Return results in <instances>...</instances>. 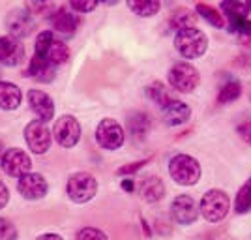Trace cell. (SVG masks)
<instances>
[{
	"mask_svg": "<svg viewBox=\"0 0 251 240\" xmlns=\"http://www.w3.org/2000/svg\"><path fill=\"white\" fill-rule=\"evenodd\" d=\"M175 47H176V51L184 58L193 60V58H199V56H202L206 53V49H208V38L197 27L184 28V30L176 32V36H175Z\"/></svg>",
	"mask_w": 251,
	"mask_h": 240,
	"instance_id": "1",
	"label": "cell"
},
{
	"mask_svg": "<svg viewBox=\"0 0 251 240\" xmlns=\"http://www.w3.org/2000/svg\"><path fill=\"white\" fill-rule=\"evenodd\" d=\"M36 56L47 60L52 66H58L70 58V49L51 30H45L36 38Z\"/></svg>",
	"mask_w": 251,
	"mask_h": 240,
	"instance_id": "2",
	"label": "cell"
},
{
	"mask_svg": "<svg viewBox=\"0 0 251 240\" xmlns=\"http://www.w3.org/2000/svg\"><path fill=\"white\" fill-rule=\"evenodd\" d=\"M169 175L180 186H193L201 180V165L195 158L176 154L169 161Z\"/></svg>",
	"mask_w": 251,
	"mask_h": 240,
	"instance_id": "3",
	"label": "cell"
},
{
	"mask_svg": "<svg viewBox=\"0 0 251 240\" xmlns=\"http://www.w3.org/2000/svg\"><path fill=\"white\" fill-rule=\"evenodd\" d=\"M230 210V199L221 189H210L201 199V214L210 223H218Z\"/></svg>",
	"mask_w": 251,
	"mask_h": 240,
	"instance_id": "4",
	"label": "cell"
},
{
	"mask_svg": "<svg viewBox=\"0 0 251 240\" xmlns=\"http://www.w3.org/2000/svg\"><path fill=\"white\" fill-rule=\"evenodd\" d=\"M201 75L189 62H178L169 70V83L178 92H193L199 86Z\"/></svg>",
	"mask_w": 251,
	"mask_h": 240,
	"instance_id": "5",
	"label": "cell"
},
{
	"mask_svg": "<svg viewBox=\"0 0 251 240\" xmlns=\"http://www.w3.org/2000/svg\"><path fill=\"white\" fill-rule=\"evenodd\" d=\"M98 193V180L90 173H75L68 180V195L74 203H88Z\"/></svg>",
	"mask_w": 251,
	"mask_h": 240,
	"instance_id": "6",
	"label": "cell"
},
{
	"mask_svg": "<svg viewBox=\"0 0 251 240\" xmlns=\"http://www.w3.org/2000/svg\"><path fill=\"white\" fill-rule=\"evenodd\" d=\"M52 135H54L56 143L60 146L72 148V146L77 145L79 139H81V124H79V120H77L75 116L64 115L54 122Z\"/></svg>",
	"mask_w": 251,
	"mask_h": 240,
	"instance_id": "7",
	"label": "cell"
},
{
	"mask_svg": "<svg viewBox=\"0 0 251 240\" xmlns=\"http://www.w3.org/2000/svg\"><path fill=\"white\" fill-rule=\"evenodd\" d=\"M96 139L105 150H116L124 145V130L113 118H103L96 128Z\"/></svg>",
	"mask_w": 251,
	"mask_h": 240,
	"instance_id": "8",
	"label": "cell"
},
{
	"mask_svg": "<svg viewBox=\"0 0 251 240\" xmlns=\"http://www.w3.org/2000/svg\"><path fill=\"white\" fill-rule=\"evenodd\" d=\"M36 27V19L26 8H17L11 10L6 17V28L10 32L11 38L19 40V38H26Z\"/></svg>",
	"mask_w": 251,
	"mask_h": 240,
	"instance_id": "9",
	"label": "cell"
},
{
	"mask_svg": "<svg viewBox=\"0 0 251 240\" xmlns=\"http://www.w3.org/2000/svg\"><path fill=\"white\" fill-rule=\"evenodd\" d=\"M25 139L34 154H45L51 148V130L40 120H34L25 128Z\"/></svg>",
	"mask_w": 251,
	"mask_h": 240,
	"instance_id": "10",
	"label": "cell"
},
{
	"mask_svg": "<svg viewBox=\"0 0 251 240\" xmlns=\"http://www.w3.org/2000/svg\"><path fill=\"white\" fill-rule=\"evenodd\" d=\"M30 167H32V161L26 152H23L19 148H8V150H4L2 169H4L6 175L21 178L30 173Z\"/></svg>",
	"mask_w": 251,
	"mask_h": 240,
	"instance_id": "11",
	"label": "cell"
},
{
	"mask_svg": "<svg viewBox=\"0 0 251 240\" xmlns=\"http://www.w3.org/2000/svg\"><path fill=\"white\" fill-rule=\"evenodd\" d=\"M199 207L195 203V199L191 195H178L175 201L171 203V212L173 218L180 225H191L195 223V219L199 218Z\"/></svg>",
	"mask_w": 251,
	"mask_h": 240,
	"instance_id": "12",
	"label": "cell"
},
{
	"mask_svg": "<svg viewBox=\"0 0 251 240\" xmlns=\"http://www.w3.org/2000/svg\"><path fill=\"white\" fill-rule=\"evenodd\" d=\"M17 189L25 199L36 201V199H42L47 193V180L40 173H28V175L19 178Z\"/></svg>",
	"mask_w": 251,
	"mask_h": 240,
	"instance_id": "13",
	"label": "cell"
},
{
	"mask_svg": "<svg viewBox=\"0 0 251 240\" xmlns=\"http://www.w3.org/2000/svg\"><path fill=\"white\" fill-rule=\"evenodd\" d=\"M28 104H30L32 113L38 116L40 122H47L54 115L52 100L45 92H42V90H30L28 92Z\"/></svg>",
	"mask_w": 251,
	"mask_h": 240,
	"instance_id": "14",
	"label": "cell"
},
{
	"mask_svg": "<svg viewBox=\"0 0 251 240\" xmlns=\"http://www.w3.org/2000/svg\"><path fill=\"white\" fill-rule=\"evenodd\" d=\"M23 54H25V49L19 40H15L11 36L0 38V64L17 66L23 60Z\"/></svg>",
	"mask_w": 251,
	"mask_h": 240,
	"instance_id": "15",
	"label": "cell"
},
{
	"mask_svg": "<svg viewBox=\"0 0 251 240\" xmlns=\"http://www.w3.org/2000/svg\"><path fill=\"white\" fill-rule=\"evenodd\" d=\"M51 27L58 36L72 38L75 28H77V19H75V15L68 8H58V10L54 11V15L51 17Z\"/></svg>",
	"mask_w": 251,
	"mask_h": 240,
	"instance_id": "16",
	"label": "cell"
},
{
	"mask_svg": "<svg viewBox=\"0 0 251 240\" xmlns=\"http://www.w3.org/2000/svg\"><path fill=\"white\" fill-rule=\"evenodd\" d=\"M161 115H163V120L167 126H180L186 124L191 116V109L184 102L180 100H173L169 105H165L161 109Z\"/></svg>",
	"mask_w": 251,
	"mask_h": 240,
	"instance_id": "17",
	"label": "cell"
},
{
	"mask_svg": "<svg viewBox=\"0 0 251 240\" xmlns=\"http://www.w3.org/2000/svg\"><path fill=\"white\" fill-rule=\"evenodd\" d=\"M139 193L147 203H156L165 195V186L161 182V178L156 175H148L139 182Z\"/></svg>",
	"mask_w": 251,
	"mask_h": 240,
	"instance_id": "18",
	"label": "cell"
},
{
	"mask_svg": "<svg viewBox=\"0 0 251 240\" xmlns=\"http://www.w3.org/2000/svg\"><path fill=\"white\" fill-rule=\"evenodd\" d=\"M23 102V94L19 86L8 81H0V109L4 111H13L17 109Z\"/></svg>",
	"mask_w": 251,
	"mask_h": 240,
	"instance_id": "19",
	"label": "cell"
},
{
	"mask_svg": "<svg viewBox=\"0 0 251 240\" xmlns=\"http://www.w3.org/2000/svg\"><path fill=\"white\" fill-rule=\"evenodd\" d=\"M54 68L56 66H52L47 60H43V58L34 54V58L30 60V66H28V73L40 83H51L54 79Z\"/></svg>",
	"mask_w": 251,
	"mask_h": 240,
	"instance_id": "20",
	"label": "cell"
},
{
	"mask_svg": "<svg viewBox=\"0 0 251 240\" xmlns=\"http://www.w3.org/2000/svg\"><path fill=\"white\" fill-rule=\"evenodd\" d=\"M127 126H129V133L133 135L135 141L145 139L148 133V128H150L148 115H145V113H131L129 120H127Z\"/></svg>",
	"mask_w": 251,
	"mask_h": 240,
	"instance_id": "21",
	"label": "cell"
},
{
	"mask_svg": "<svg viewBox=\"0 0 251 240\" xmlns=\"http://www.w3.org/2000/svg\"><path fill=\"white\" fill-rule=\"evenodd\" d=\"M221 10L227 15L229 23L232 21H240V19H248V2H236V0H229V2H223L221 4Z\"/></svg>",
	"mask_w": 251,
	"mask_h": 240,
	"instance_id": "22",
	"label": "cell"
},
{
	"mask_svg": "<svg viewBox=\"0 0 251 240\" xmlns=\"http://www.w3.org/2000/svg\"><path fill=\"white\" fill-rule=\"evenodd\" d=\"M147 96L154 102L156 105H159L161 109L165 107V105H169L175 98H171V94H169V90L165 88V84L159 83V81H156V83L148 84L147 86Z\"/></svg>",
	"mask_w": 251,
	"mask_h": 240,
	"instance_id": "23",
	"label": "cell"
},
{
	"mask_svg": "<svg viewBox=\"0 0 251 240\" xmlns=\"http://www.w3.org/2000/svg\"><path fill=\"white\" fill-rule=\"evenodd\" d=\"M127 8L133 11L135 15H141V17H152L156 15L161 4L159 2H154V0H137V2H127Z\"/></svg>",
	"mask_w": 251,
	"mask_h": 240,
	"instance_id": "24",
	"label": "cell"
},
{
	"mask_svg": "<svg viewBox=\"0 0 251 240\" xmlns=\"http://www.w3.org/2000/svg\"><path fill=\"white\" fill-rule=\"evenodd\" d=\"M242 94V86L238 81H227V83L221 86L220 94H218V102L220 104H230L234 100H238Z\"/></svg>",
	"mask_w": 251,
	"mask_h": 240,
	"instance_id": "25",
	"label": "cell"
},
{
	"mask_svg": "<svg viewBox=\"0 0 251 240\" xmlns=\"http://www.w3.org/2000/svg\"><path fill=\"white\" fill-rule=\"evenodd\" d=\"M234 210L238 214H246L251 210V178L238 189V195L234 201Z\"/></svg>",
	"mask_w": 251,
	"mask_h": 240,
	"instance_id": "26",
	"label": "cell"
},
{
	"mask_svg": "<svg viewBox=\"0 0 251 240\" xmlns=\"http://www.w3.org/2000/svg\"><path fill=\"white\" fill-rule=\"evenodd\" d=\"M197 13H199L204 21H208L212 27H218L220 28V27L225 25L220 11L216 10V8H212V6H208V4H197Z\"/></svg>",
	"mask_w": 251,
	"mask_h": 240,
	"instance_id": "27",
	"label": "cell"
},
{
	"mask_svg": "<svg viewBox=\"0 0 251 240\" xmlns=\"http://www.w3.org/2000/svg\"><path fill=\"white\" fill-rule=\"evenodd\" d=\"M195 21H197V17L188 10H180L176 11L175 15H173V19H171V25L176 28L178 32L184 30V28H191V27H195Z\"/></svg>",
	"mask_w": 251,
	"mask_h": 240,
	"instance_id": "28",
	"label": "cell"
},
{
	"mask_svg": "<svg viewBox=\"0 0 251 240\" xmlns=\"http://www.w3.org/2000/svg\"><path fill=\"white\" fill-rule=\"evenodd\" d=\"M17 239V229L10 219L0 218V240H15Z\"/></svg>",
	"mask_w": 251,
	"mask_h": 240,
	"instance_id": "29",
	"label": "cell"
},
{
	"mask_svg": "<svg viewBox=\"0 0 251 240\" xmlns=\"http://www.w3.org/2000/svg\"><path fill=\"white\" fill-rule=\"evenodd\" d=\"M77 240H109L103 231L96 229V227H84L77 233Z\"/></svg>",
	"mask_w": 251,
	"mask_h": 240,
	"instance_id": "30",
	"label": "cell"
},
{
	"mask_svg": "<svg viewBox=\"0 0 251 240\" xmlns=\"http://www.w3.org/2000/svg\"><path fill=\"white\" fill-rule=\"evenodd\" d=\"M26 10L30 11L32 15H54V6L52 4H42V2H36V4H26Z\"/></svg>",
	"mask_w": 251,
	"mask_h": 240,
	"instance_id": "31",
	"label": "cell"
},
{
	"mask_svg": "<svg viewBox=\"0 0 251 240\" xmlns=\"http://www.w3.org/2000/svg\"><path fill=\"white\" fill-rule=\"evenodd\" d=\"M230 32H240L244 36H251V19H240V21L229 23Z\"/></svg>",
	"mask_w": 251,
	"mask_h": 240,
	"instance_id": "32",
	"label": "cell"
},
{
	"mask_svg": "<svg viewBox=\"0 0 251 240\" xmlns=\"http://www.w3.org/2000/svg\"><path fill=\"white\" fill-rule=\"evenodd\" d=\"M96 6H98V2H77V0H74V2H70V8L75 11H92L96 10Z\"/></svg>",
	"mask_w": 251,
	"mask_h": 240,
	"instance_id": "33",
	"label": "cell"
},
{
	"mask_svg": "<svg viewBox=\"0 0 251 240\" xmlns=\"http://www.w3.org/2000/svg\"><path fill=\"white\" fill-rule=\"evenodd\" d=\"M238 133L248 145H251V120H246V122L238 124Z\"/></svg>",
	"mask_w": 251,
	"mask_h": 240,
	"instance_id": "34",
	"label": "cell"
},
{
	"mask_svg": "<svg viewBox=\"0 0 251 240\" xmlns=\"http://www.w3.org/2000/svg\"><path fill=\"white\" fill-rule=\"evenodd\" d=\"M8 201H10V191L4 182H0V209H4L8 205Z\"/></svg>",
	"mask_w": 251,
	"mask_h": 240,
	"instance_id": "35",
	"label": "cell"
},
{
	"mask_svg": "<svg viewBox=\"0 0 251 240\" xmlns=\"http://www.w3.org/2000/svg\"><path fill=\"white\" fill-rule=\"evenodd\" d=\"M143 165V161L141 163H131L129 167H122L120 171H118V175H127V173H133V171H137V169Z\"/></svg>",
	"mask_w": 251,
	"mask_h": 240,
	"instance_id": "36",
	"label": "cell"
},
{
	"mask_svg": "<svg viewBox=\"0 0 251 240\" xmlns=\"http://www.w3.org/2000/svg\"><path fill=\"white\" fill-rule=\"evenodd\" d=\"M36 240H64V239H62V237H58V235H54V233H47V235L38 237Z\"/></svg>",
	"mask_w": 251,
	"mask_h": 240,
	"instance_id": "37",
	"label": "cell"
},
{
	"mask_svg": "<svg viewBox=\"0 0 251 240\" xmlns=\"http://www.w3.org/2000/svg\"><path fill=\"white\" fill-rule=\"evenodd\" d=\"M122 188L127 189V191H133V182H131V180H124V182H122Z\"/></svg>",
	"mask_w": 251,
	"mask_h": 240,
	"instance_id": "38",
	"label": "cell"
},
{
	"mask_svg": "<svg viewBox=\"0 0 251 240\" xmlns=\"http://www.w3.org/2000/svg\"><path fill=\"white\" fill-rule=\"evenodd\" d=\"M4 148H2V143H0V163H2V156H4V152H2Z\"/></svg>",
	"mask_w": 251,
	"mask_h": 240,
	"instance_id": "39",
	"label": "cell"
},
{
	"mask_svg": "<svg viewBox=\"0 0 251 240\" xmlns=\"http://www.w3.org/2000/svg\"><path fill=\"white\" fill-rule=\"evenodd\" d=\"M248 8H250V11H251V2H248Z\"/></svg>",
	"mask_w": 251,
	"mask_h": 240,
	"instance_id": "40",
	"label": "cell"
}]
</instances>
